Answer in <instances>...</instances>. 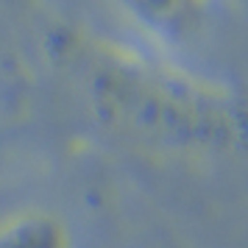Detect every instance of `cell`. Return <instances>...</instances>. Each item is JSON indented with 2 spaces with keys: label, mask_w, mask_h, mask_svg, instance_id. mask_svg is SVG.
Returning a JSON list of instances; mask_svg holds the SVG:
<instances>
[{
  "label": "cell",
  "mask_w": 248,
  "mask_h": 248,
  "mask_svg": "<svg viewBox=\"0 0 248 248\" xmlns=\"http://www.w3.org/2000/svg\"><path fill=\"white\" fill-rule=\"evenodd\" d=\"M95 95L101 114L137 137L176 145H215L234 137L223 106L209 98L195 101L192 87L184 81L134 73L131 64H112Z\"/></svg>",
  "instance_id": "6da1fadb"
},
{
  "label": "cell",
  "mask_w": 248,
  "mask_h": 248,
  "mask_svg": "<svg viewBox=\"0 0 248 248\" xmlns=\"http://www.w3.org/2000/svg\"><path fill=\"white\" fill-rule=\"evenodd\" d=\"M0 248H73V232L56 212L23 209L0 220Z\"/></svg>",
  "instance_id": "7a4b0ae2"
}]
</instances>
